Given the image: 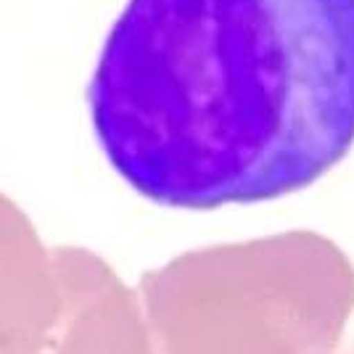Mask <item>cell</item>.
Segmentation results:
<instances>
[{
	"instance_id": "cell-1",
	"label": "cell",
	"mask_w": 354,
	"mask_h": 354,
	"mask_svg": "<svg viewBox=\"0 0 354 354\" xmlns=\"http://www.w3.org/2000/svg\"><path fill=\"white\" fill-rule=\"evenodd\" d=\"M85 101L106 162L151 204L294 196L354 148V0H127Z\"/></svg>"
},
{
	"instance_id": "cell-2",
	"label": "cell",
	"mask_w": 354,
	"mask_h": 354,
	"mask_svg": "<svg viewBox=\"0 0 354 354\" xmlns=\"http://www.w3.org/2000/svg\"><path fill=\"white\" fill-rule=\"evenodd\" d=\"M153 354H333L354 312V265L315 230L217 243L143 272Z\"/></svg>"
},
{
	"instance_id": "cell-3",
	"label": "cell",
	"mask_w": 354,
	"mask_h": 354,
	"mask_svg": "<svg viewBox=\"0 0 354 354\" xmlns=\"http://www.w3.org/2000/svg\"><path fill=\"white\" fill-rule=\"evenodd\" d=\"M64 315L53 249L27 212L0 193V354H50Z\"/></svg>"
},
{
	"instance_id": "cell-4",
	"label": "cell",
	"mask_w": 354,
	"mask_h": 354,
	"mask_svg": "<svg viewBox=\"0 0 354 354\" xmlns=\"http://www.w3.org/2000/svg\"><path fill=\"white\" fill-rule=\"evenodd\" d=\"M64 315L50 354H153L135 288L82 246H53Z\"/></svg>"
},
{
	"instance_id": "cell-5",
	"label": "cell",
	"mask_w": 354,
	"mask_h": 354,
	"mask_svg": "<svg viewBox=\"0 0 354 354\" xmlns=\"http://www.w3.org/2000/svg\"><path fill=\"white\" fill-rule=\"evenodd\" d=\"M349 354H354V349H352V352H349Z\"/></svg>"
}]
</instances>
